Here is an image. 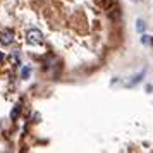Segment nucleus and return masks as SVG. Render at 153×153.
<instances>
[{"label": "nucleus", "instance_id": "1", "mask_svg": "<svg viewBox=\"0 0 153 153\" xmlns=\"http://www.w3.org/2000/svg\"><path fill=\"white\" fill-rule=\"evenodd\" d=\"M26 38H28V42L31 45H42L43 43V33L40 29H29Z\"/></svg>", "mask_w": 153, "mask_h": 153}, {"label": "nucleus", "instance_id": "2", "mask_svg": "<svg viewBox=\"0 0 153 153\" xmlns=\"http://www.w3.org/2000/svg\"><path fill=\"white\" fill-rule=\"evenodd\" d=\"M12 42H14V33L10 29H4L0 33V43L2 45H10Z\"/></svg>", "mask_w": 153, "mask_h": 153}, {"label": "nucleus", "instance_id": "3", "mask_svg": "<svg viewBox=\"0 0 153 153\" xmlns=\"http://www.w3.org/2000/svg\"><path fill=\"white\" fill-rule=\"evenodd\" d=\"M97 2L107 10V12H110L114 7H117V2H115V0H97Z\"/></svg>", "mask_w": 153, "mask_h": 153}, {"label": "nucleus", "instance_id": "4", "mask_svg": "<svg viewBox=\"0 0 153 153\" xmlns=\"http://www.w3.org/2000/svg\"><path fill=\"white\" fill-rule=\"evenodd\" d=\"M141 43H145V45H152V43H153L152 36H150V35H143V36H141Z\"/></svg>", "mask_w": 153, "mask_h": 153}, {"label": "nucleus", "instance_id": "5", "mask_svg": "<svg viewBox=\"0 0 153 153\" xmlns=\"http://www.w3.org/2000/svg\"><path fill=\"white\" fill-rule=\"evenodd\" d=\"M136 24H138V26H136V28H138V31L139 33H141V31H145V21H141V19H138V22H136Z\"/></svg>", "mask_w": 153, "mask_h": 153}, {"label": "nucleus", "instance_id": "6", "mask_svg": "<svg viewBox=\"0 0 153 153\" xmlns=\"http://www.w3.org/2000/svg\"><path fill=\"white\" fill-rule=\"evenodd\" d=\"M19 112H21V108H19V107H16L14 110H12V114H10V117H12V119H16L17 115H19Z\"/></svg>", "mask_w": 153, "mask_h": 153}, {"label": "nucleus", "instance_id": "7", "mask_svg": "<svg viewBox=\"0 0 153 153\" xmlns=\"http://www.w3.org/2000/svg\"><path fill=\"white\" fill-rule=\"evenodd\" d=\"M21 76H22V79H26V77L29 76V67H24V69H22Z\"/></svg>", "mask_w": 153, "mask_h": 153}, {"label": "nucleus", "instance_id": "8", "mask_svg": "<svg viewBox=\"0 0 153 153\" xmlns=\"http://www.w3.org/2000/svg\"><path fill=\"white\" fill-rule=\"evenodd\" d=\"M2 60H4V53L0 52V64H2Z\"/></svg>", "mask_w": 153, "mask_h": 153}]
</instances>
